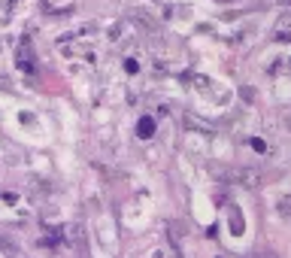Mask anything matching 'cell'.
Instances as JSON below:
<instances>
[{"label": "cell", "mask_w": 291, "mask_h": 258, "mask_svg": "<svg viewBox=\"0 0 291 258\" xmlns=\"http://www.w3.org/2000/svg\"><path fill=\"white\" fill-rule=\"evenodd\" d=\"M137 137H140V140H152V137H155V119H152V116H143V119L137 122Z\"/></svg>", "instance_id": "cell-1"}]
</instances>
